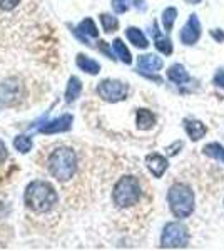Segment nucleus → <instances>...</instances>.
Wrapping results in <instances>:
<instances>
[{
    "mask_svg": "<svg viewBox=\"0 0 224 251\" xmlns=\"http://www.w3.org/2000/svg\"><path fill=\"white\" fill-rule=\"evenodd\" d=\"M112 49H114V52H116L117 57H119L124 64H131V62H132L131 52H129V49L125 47V44L122 42L121 39H116V40H114V42H112Z\"/></svg>",
    "mask_w": 224,
    "mask_h": 251,
    "instance_id": "nucleus-20",
    "label": "nucleus"
},
{
    "mask_svg": "<svg viewBox=\"0 0 224 251\" xmlns=\"http://www.w3.org/2000/svg\"><path fill=\"white\" fill-rule=\"evenodd\" d=\"M72 32L75 34L77 39L82 40V42L87 44V46H92L91 39H97V37H99V30H97L96 24H94V20L89 19V17L84 19L77 27H74Z\"/></svg>",
    "mask_w": 224,
    "mask_h": 251,
    "instance_id": "nucleus-9",
    "label": "nucleus"
},
{
    "mask_svg": "<svg viewBox=\"0 0 224 251\" xmlns=\"http://www.w3.org/2000/svg\"><path fill=\"white\" fill-rule=\"evenodd\" d=\"M152 35H154V46L159 52H162V54L169 55L173 54V42H171L169 37H166V35H162L161 32L157 29V24H154L152 25Z\"/></svg>",
    "mask_w": 224,
    "mask_h": 251,
    "instance_id": "nucleus-13",
    "label": "nucleus"
},
{
    "mask_svg": "<svg viewBox=\"0 0 224 251\" xmlns=\"http://www.w3.org/2000/svg\"><path fill=\"white\" fill-rule=\"evenodd\" d=\"M199 35H201V24H199V19L196 15H191L189 20H187V24L184 27H182L181 30V40L182 44H186V46H193L194 42L199 39Z\"/></svg>",
    "mask_w": 224,
    "mask_h": 251,
    "instance_id": "nucleus-10",
    "label": "nucleus"
},
{
    "mask_svg": "<svg viewBox=\"0 0 224 251\" xmlns=\"http://www.w3.org/2000/svg\"><path fill=\"white\" fill-rule=\"evenodd\" d=\"M125 35H127L129 42L134 44L136 47L139 49H146L149 46L148 39H146V35L142 34L139 29H136V27H129V29H125Z\"/></svg>",
    "mask_w": 224,
    "mask_h": 251,
    "instance_id": "nucleus-19",
    "label": "nucleus"
},
{
    "mask_svg": "<svg viewBox=\"0 0 224 251\" xmlns=\"http://www.w3.org/2000/svg\"><path fill=\"white\" fill-rule=\"evenodd\" d=\"M136 124L141 131H149L156 124V116L149 111V109H139L136 114Z\"/></svg>",
    "mask_w": 224,
    "mask_h": 251,
    "instance_id": "nucleus-15",
    "label": "nucleus"
},
{
    "mask_svg": "<svg viewBox=\"0 0 224 251\" xmlns=\"http://www.w3.org/2000/svg\"><path fill=\"white\" fill-rule=\"evenodd\" d=\"M100 24H102L104 32H107V34L116 32L117 27H119V20H117L116 17H112V15H109V14H100Z\"/></svg>",
    "mask_w": 224,
    "mask_h": 251,
    "instance_id": "nucleus-23",
    "label": "nucleus"
},
{
    "mask_svg": "<svg viewBox=\"0 0 224 251\" xmlns=\"http://www.w3.org/2000/svg\"><path fill=\"white\" fill-rule=\"evenodd\" d=\"M72 123H74V117L71 114H64L57 119H52L46 123L44 126H40L39 131L42 134H59V132H67L72 129Z\"/></svg>",
    "mask_w": 224,
    "mask_h": 251,
    "instance_id": "nucleus-8",
    "label": "nucleus"
},
{
    "mask_svg": "<svg viewBox=\"0 0 224 251\" xmlns=\"http://www.w3.org/2000/svg\"><path fill=\"white\" fill-rule=\"evenodd\" d=\"M168 203L176 218H187L194 211V193L189 186L177 183L171 186L168 193Z\"/></svg>",
    "mask_w": 224,
    "mask_h": 251,
    "instance_id": "nucleus-4",
    "label": "nucleus"
},
{
    "mask_svg": "<svg viewBox=\"0 0 224 251\" xmlns=\"http://www.w3.org/2000/svg\"><path fill=\"white\" fill-rule=\"evenodd\" d=\"M24 201L32 213L44 214L54 209V206L59 203V194L47 181H32L25 188Z\"/></svg>",
    "mask_w": 224,
    "mask_h": 251,
    "instance_id": "nucleus-1",
    "label": "nucleus"
},
{
    "mask_svg": "<svg viewBox=\"0 0 224 251\" xmlns=\"http://www.w3.org/2000/svg\"><path fill=\"white\" fill-rule=\"evenodd\" d=\"M97 94L102 97L105 102H121L129 94V86L121 80L105 79L97 86Z\"/></svg>",
    "mask_w": 224,
    "mask_h": 251,
    "instance_id": "nucleus-6",
    "label": "nucleus"
},
{
    "mask_svg": "<svg viewBox=\"0 0 224 251\" xmlns=\"http://www.w3.org/2000/svg\"><path fill=\"white\" fill-rule=\"evenodd\" d=\"M7 156H9V152H7L5 144H3L2 141H0V164H3V163H5Z\"/></svg>",
    "mask_w": 224,
    "mask_h": 251,
    "instance_id": "nucleus-28",
    "label": "nucleus"
},
{
    "mask_svg": "<svg viewBox=\"0 0 224 251\" xmlns=\"http://www.w3.org/2000/svg\"><path fill=\"white\" fill-rule=\"evenodd\" d=\"M186 2H187V3H199L201 0H186Z\"/></svg>",
    "mask_w": 224,
    "mask_h": 251,
    "instance_id": "nucleus-33",
    "label": "nucleus"
},
{
    "mask_svg": "<svg viewBox=\"0 0 224 251\" xmlns=\"http://www.w3.org/2000/svg\"><path fill=\"white\" fill-rule=\"evenodd\" d=\"M19 3H20V0H0V10L10 12V10L17 9Z\"/></svg>",
    "mask_w": 224,
    "mask_h": 251,
    "instance_id": "nucleus-26",
    "label": "nucleus"
},
{
    "mask_svg": "<svg viewBox=\"0 0 224 251\" xmlns=\"http://www.w3.org/2000/svg\"><path fill=\"white\" fill-rule=\"evenodd\" d=\"M168 77H169V80H173L174 84H184L189 80V74H187V71L181 66V64H174V66L169 67Z\"/></svg>",
    "mask_w": 224,
    "mask_h": 251,
    "instance_id": "nucleus-18",
    "label": "nucleus"
},
{
    "mask_svg": "<svg viewBox=\"0 0 224 251\" xmlns=\"http://www.w3.org/2000/svg\"><path fill=\"white\" fill-rule=\"evenodd\" d=\"M24 96V87L22 82L17 77H10L3 80L0 86V102L5 106H15L19 104V100Z\"/></svg>",
    "mask_w": 224,
    "mask_h": 251,
    "instance_id": "nucleus-7",
    "label": "nucleus"
},
{
    "mask_svg": "<svg viewBox=\"0 0 224 251\" xmlns=\"http://www.w3.org/2000/svg\"><path fill=\"white\" fill-rule=\"evenodd\" d=\"M146 164H148L149 171L156 177H161L166 173V169H168V159L161 154H156V152L146 157Z\"/></svg>",
    "mask_w": 224,
    "mask_h": 251,
    "instance_id": "nucleus-12",
    "label": "nucleus"
},
{
    "mask_svg": "<svg viewBox=\"0 0 224 251\" xmlns=\"http://www.w3.org/2000/svg\"><path fill=\"white\" fill-rule=\"evenodd\" d=\"M162 66H164L162 59L154 54H146L137 59V67H139L141 72H157L161 71Z\"/></svg>",
    "mask_w": 224,
    "mask_h": 251,
    "instance_id": "nucleus-11",
    "label": "nucleus"
},
{
    "mask_svg": "<svg viewBox=\"0 0 224 251\" xmlns=\"http://www.w3.org/2000/svg\"><path fill=\"white\" fill-rule=\"evenodd\" d=\"M131 7L129 0H112V9L116 14H125Z\"/></svg>",
    "mask_w": 224,
    "mask_h": 251,
    "instance_id": "nucleus-25",
    "label": "nucleus"
},
{
    "mask_svg": "<svg viewBox=\"0 0 224 251\" xmlns=\"http://www.w3.org/2000/svg\"><path fill=\"white\" fill-rule=\"evenodd\" d=\"M75 64H77V67H79L80 71L87 72V74H91V75H96V74H99V72H100L99 62H96L94 59L87 57V55H84V54L77 55Z\"/></svg>",
    "mask_w": 224,
    "mask_h": 251,
    "instance_id": "nucleus-16",
    "label": "nucleus"
},
{
    "mask_svg": "<svg viewBox=\"0 0 224 251\" xmlns=\"http://www.w3.org/2000/svg\"><path fill=\"white\" fill-rule=\"evenodd\" d=\"M176 17H177V10L174 9V7H169V9H166L164 12H162V25H164L166 32H169L171 29H173Z\"/></svg>",
    "mask_w": 224,
    "mask_h": 251,
    "instance_id": "nucleus-24",
    "label": "nucleus"
},
{
    "mask_svg": "<svg viewBox=\"0 0 224 251\" xmlns=\"http://www.w3.org/2000/svg\"><path fill=\"white\" fill-rule=\"evenodd\" d=\"M82 92V82H80L79 77L72 75L67 82V87H66V102L67 104H72L74 100H77V97L80 96Z\"/></svg>",
    "mask_w": 224,
    "mask_h": 251,
    "instance_id": "nucleus-17",
    "label": "nucleus"
},
{
    "mask_svg": "<svg viewBox=\"0 0 224 251\" xmlns=\"http://www.w3.org/2000/svg\"><path fill=\"white\" fill-rule=\"evenodd\" d=\"M99 49H100V50L104 52L105 55H107L109 59H114V57H112V52H111V50H109V49H107V44H105V42H102V40H100V42H99Z\"/></svg>",
    "mask_w": 224,
    "mask_h": 251,
    "instance_id": "nucleus-29",
    "label": "nucleus"
},
{
    "mask_svg": "<svg viewBox=\"0 0 224 251\" xmlns=\"http://www.w3.org/2000/svg\"><path fill=\"white\" fill-rule=\"evenodd\" d=\"M141 183L137 177L134 176H122L114 186L112 191V201L117 208L127 209L132 208L139 203L141 200Z\"/></svg>",
    "mask_w": 224,
    "mask_h": 251,
    "instance_id": "nucleus-3",
    "label": "nucleus"
},
{
    "mask_svg": "<svg viewBox=\"0 0 224 251\" xmlns=\"http://www.w3.org/2000/svg\"><path fill=\"white\" fill-rule=\"evenodd\" d=\"M184 129L186 132L189 134V137L193 141H198L201 139L202 136L206 134V126L201 123V121H196V119H184Z\"/></svg>",
    "mask_w": 224,
    "mask_h": 251,
    "instance_id": "nucleus-14",
    "label": "nucleus"
},
{
    "mask_svg": "<svg viewBox=\"0 0 224 251\" xmlns=\"http://www.w3.org/2000/svg\"><path fill=\"white\" fill-rule=\"evenodd\" d=\"M47 169L60 183L72 179L77 171V156L74 149L66 146L55 148L47 157Z\"/></svg>",
    "mask_w": 224,
    "mask_h": 251,
    "instance_id": "nucleus-2",
    "label": "nucleus"
},
{
    "mask_svg": "<svg viewBox=\"0 0 224 251\" xmlns=\"http://www.w3.org/2000/svg\"><path fill=\"white\" fill-rule=\"evenodd\" d=\"M211 34H213V37L216 40H219V42L224 40V32H218V29H214V30H211Z\"/></svg>",
    "mask_w": 224,
    "mask_h": 251,
    "instance_id": "nucleus-31",
    "label": "nucleus"
},
{
    "mask_svg": "<svg viewBox=\"0 0 224 251\" xmlns=\"http://www.w3.org/2000/svg\"><path fill=\"white\" fill-rule=\"evenodd\" d=\"M134 5H136L137 10H142V12L146 10V2H144V0H134Z\"/></svg>",
    "mask_w": 224,
    "mask_h": 251,
    "instance_id": "nucleus-32",
    "label": "nucleus"
},
{
    "mask_svg": "<svg viewBox=\"0 0 224 251\" xmlns=\"http://www.w3.org/2000/svg\"><path fill=\"white\" fill-rule=\"evenodd\" d=\"M204 154H206V156L214 157V159L221 161V163L224 164V148H223L221 144L211 143V144L204 146Z\"/></svg>",
    "mask_w": 224,
    "mask_h": 251,
    "instance_id": "nucleus-22",
    "label": "nucleus"
},
{
    "mask_svg": "<svg viewBox=\"0 0 224 251\" xmlns=\"http://www.w3.org/2000/svg\"><path fill=\"white\" fill-rule=\"evenodd\" d=\"M214 84L218 87H221L224 89V71H219L218 74H216V77H214Z\"/></svg>",
    "mask_w": 224,
    "mask_h": 251,
    "instance_id": "nucleus-27",
    "label": "nucleus"
},
{
    "mask_svg": "<svg viewBox=\"0 0 224 251\" xmlns=\"http://www.w3.org/2000/svg\"><path fill=\"white\" fill-rule=\"evenodd\" d=\"M32 144H34L32 143V139L25 134H20L14 139V148L17 149L20 154H27V152L32 149Z\"/></svg>",
    "mask_w": 224,
    "mask_h": 251,
    "instance_id": "nucleus-21",
    "label": "nucleus"
},
{
    "mask_svg": "<svg viewBox=\"0 0 224 251\" xmlns=\"http://www.w3.org/2000/svg\"><path fill=\"white\" fill-rule=\"evenodd\" d=\"M179 148H182V143H179V141H177L176 144H174V146H171V148L168 149V154H169V156L177 154V151H176V149H179Z\"/></svg>",
    "mask_w": 224,
    "mask_h": 251,
    "instance_id": "nucleus-30",
    "label": "nucleus"
},
{
    "mask_svg": "<svg viewBox=\"0 0 224 251\" xmlns=\"http://www.w3.org/2000/svg\"><path fill=\"white\" fill-rule=\"evenodd\" d=\"M187 243H189V234H187V229L181 223L166 225L161 236L162 248H184V246H187Z\"/></svg>",
    "mask_w": 224,
    "mask_h": 251,
    "instance_id": "nucleus-5",
    "label": "nucleus"
}]
</instances>
